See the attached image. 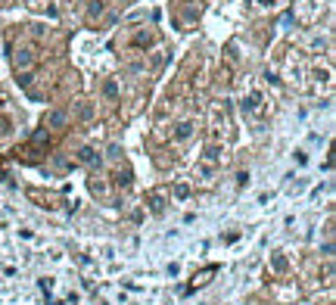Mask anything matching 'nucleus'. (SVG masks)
Here are the masks:
<instances>
[{
  "label": "nucleus",
  "instance_id": "nucleus-1",
  "mask_svg": "<svg viewBox=\"0 0 336 305\" xmlns=\"http://www.w3.org/2000/svg\"><path fill=\"white\" fill-rule=\"evenodd\" d=\"M258 109H261V94L252 91L246 100H243V112H258Z\"/></svg>",
  "mask_w": 336,
  "mask_h": 305
},
{
  "label": "nucleus",
  "instance_id": "nucleus-2",
  "mask_svg": "<svg viewBox=\"0 0 336 305\" xmlns=\"http://www.w3.org/2000/svg\"><path fill=\"white\" fill-rule=\"evenodd\" d=\"M190 134H193V121H181L178 131H175V140H187Z\"/></svg>",
  "mask_w": 336,
  "mask_h": 305
},
{
  "label": "nucleus",
  "instance_id": "nucleus-3",
  "mask_svg": "<svg viewBox=\"0 0 336 305\" xmlns=\"http://www.w3.org/2000/svg\"><path fill=\"white\" fill-rule=\"evenodd\" d=\"M13 59H16V69H25V66H31V53L28 50H19Z\"/></svg>",
  "mask_w": 336,
  "mask_h": 305
},
{
  "label": "nucleus",
  "instance_id": "nucleus-4",
  "mask_svg": "<svg viewBox=\"0 0 336 305\" xmlns=\"http://www.w3.org/2000/svg\"><path fill=\"white\" fill-rule=\"evenodd\" d=\"M103 91H106V97H109V100H116V97H119V87H116V81H106V84H103Z\"/></svg>",
  "mask_w": 336,
  "mask_h": 305
},
{
  "label": "nucleus",
  "instance_id": "nucleus-5",
  "mask_svg": "<svg viewBox=\"0 0 336 305\" xmlns=\"http://www.w3.org/2000/svg\"><path fill=\"white\" fill-rule=\"evenodd\" d=\"M100 13H103V4H100V0H93V4H90V10H87V16H90V19H97Z\"/></svg>",
  "mask_w": 336,
  "mask_h": 305
},
{
  "label": "nucleus",
  "instance_id": "nucleus-6",
  "mask_svg": "<svg viewBox=\"0 0 336 305\" xmlns=\"http://www.w3.org/2000/svg\"><path fill=\"white\" fill-rule=\"evenodd\" d=\"M149 206H153V212H162V196L159 193H149Z\"/></svg>",
  "mask_w": 336,
  "mask_h": 305
},
{
  "label": "nucleus",
  "instance_id": "nucleus-7",
  "mask_svg": "<svg viewBox=\"0 0 336 305\" xmlns=\"http://www.w3.org/2000/svg\"><path fill=\"white\" fill-rule=\"evenodd\" d=\"M205 159H209V162H218V159H221V150H218V147H209V150H205Z\"/></svg>",
  "mask_w": 336,
  "mask_h": 305
}]
</instances>
